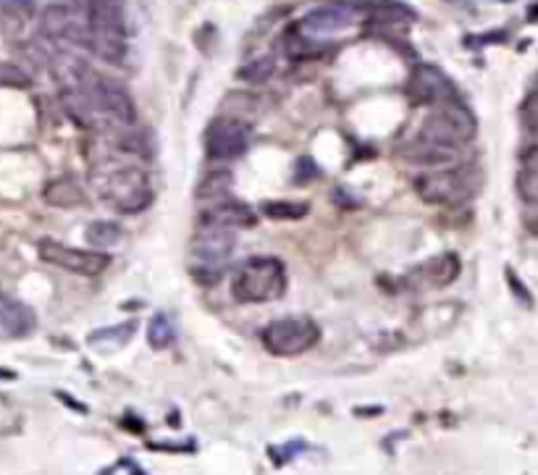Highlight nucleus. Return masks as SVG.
Wrapping results in <instances>:
<instances>
[{
	"mask_svg": "<svg viewBox=\"0 0 538 475\" xmlns=\"http://www.w3.org/2000/svg\"><path fill=\"white\" fill-rule=\"evenodd\" d=\"M92 187L108 208L124 213V216L142 213L153 203V187H150L145 171L132 163L116 161V158H108L103 161V166L92 171Z\"/></svg>",
	"mask_w": 538,
	"mask_h": 475,
	"instance_id": "obj_1",
	"label": "nucleus"
},
{
	"mask_svg": "<svg viewBox=\"0 0 538 475\" xmlns=\"http://www.w3.org/2000/svg\"><path fill=\"white\" fill-rule=\"evenodd\" d=\"M473 137H476V116L468 111V105L460 103V98H449L436 103L415 140L460 155L462 147Z\"/></svg>",
	"mask_w": 538,
	"mask_h": 475,
	"instance_id": "obj_2",
	"label": "nucleus"
},
{
	"mask_svg": "<svg viewBox=\"0 0 538 475\" xmlns=\"http://www.w3.org/2000/svg\"><path fill=\"white\" fill-rule=\"evenodd\" d=\"M287 289V271L279 258L271 255H258V258L247 260L245 266L239 268L231 284V292L239 302H271L281 297Z\"/></svg>",
	"mask_w": 538,
	"mask_h": 475,
	"instance_id": "obj_3",
	"label": "nucleus"
},
{
	"mask_svg": "<svg viewBox=\"0 0 538 475\" xmlns=\"http://www.w3.org/2000/svg\"><path fill=\"white\" fill-rule=\"evenodd\" d=\"M237 247V231L221 226H203L189 245V271L197 281H216L229 266Z\"/></svg>",
	"mask_w": 538,
	"mask_h": 475,
	"instance_id": "obj_4",
	"label": "nucleus"
},
{
	"mask_svg": "<svg viewBox=\"0 0 538 475\" xmlns=\"http://www.w3.org/2000/svg\"><path fill=\"white\" fill-rule=\"evenodd\" d=\"M415 192L428 205H457L465 203L476 192V168L473 166H444L431 168L415 179Z\"/></svg>",
	"mask_w": 538,
	"mask_h": 475,
	"instance_id": "obj_5",
	"label": "nucleus"
},
{
	"mask_svg": "<svg viewBox=\"0 0 538 475\" xmlns=\"http://www.w3.org/2000/svg\"><path fill=\"white\" fill-rule=\"evenodd\" d=\"M321 339V329L310 315H281L263 329V342L271 355L297 357L308 352Z\"/></svg>",
	"mask_w": 538,
	"mask_h": 475,
	"instance_id": "obj_6",
	"label": "nucleus"
},
{
	"mask_svg": "<svg viewBox=\"0 0 538 475\" xmlns=\"http://www.w3.org/2000/svg\"><path fill=\"white\" fill-rule=\"evenodd\" d=\"M37 255L50 266L63 268V271L77 273V276H100L105 268L111 266V258L103 250H82L56 242V239H40L37 242Z\"/></svg>",
	"mask_w": 538,
	"mask_h": 475,
	"instance_id": "obj_7",
	"label": "nucleus"
},
{
	"mask_svg": "<svg viewBox=\"0 0 538 475\" xmlns=\"http://www.w3.org/2000/svg\"><path fill=\"white\" fill-rule=\"evenodd\" d=\"M250 126L237 116H221L205 132V153L210 161H234L250 145Z\"/></svg>",
	"mask_w": 538,
	"mask_h": 475,
	"instance_id": "obj_8",
	"label": "nucleus"
},
{
	"mask_svg": "<svg viewBox=\"0 0 538 475\" xmlns=\"http://www.w3.org/2000/svg\"><path fill=\"white\" fill-rule=\"evenodd\" d=\"M355 24V14L344 6H326L315 8L310 14H305L297 24V32L305 40H318V37L339 35L344 29H350Z\"/></svg>",
	"mask_w": 538,
	"mask_h": 475,
	"instance_id": "obj_9",
	"label": "nucleus"
},
{
	"mask_svg": "<svg viewBox=\"0 0 538 475\" xmlns=\"http://www.w3.org/2000/svg\"><path fill=\"white\" fill-rule=\"evenodd\" d=\"M410 92L420 103H441V100L457 98V90L452 79L439 69V66H431V63H420L413 69V77H410Z\"/></svg>",
	"mask_w": 538,
	"mask_h": 475,
	"instance_id": "obj_10",
	"label": "nucleus"
},
{
	"mask_svg": "<svg viewBox=\"0 0 538 475\" xmlns=\"http://www.w3.org/2000/svg\"><path fill=\"white\" fill-rule=\"evenodd\" d=\"M37 329V315L27 302L14 297H0V336L24 339Z\"/></svg>",
	"mask_w": 538,
	"mask_h": 475,
	"instance_id": "obj_11",
	"label": "nucleus"
},
{
	"mask_svg": "<svg viewBox=\"0 0 538 475\" xmlns=\"http://www.w3.org/2000/svg\"><path fill=\"white\" fill-rule=\"evenodd\" d=\"M200 224L203 226H221V229H247V226L255 224V216H252V210L247 205L237 203V200H221V203H213L203 210V216H200Z\"/></svg>",
	"mask_w": 538,
	"mask_h": 475,
	"instance_id": "obj_12",
	"label": "nucleus"
},
{
	"mask_svg": "<svg viewBox=\"0 0 538 475\" xmlns=\"http://www.w3.org/2000/svg\"><path fill=\"white\" fill-rule=\"evenodd\" d=\"M460 271L462 266L457 255H439V258H431L418 268V284L431 289L449 287L460 276Z\"/></svg>",
	"mask_w": 538,
	"mask_h": 475,
	"instance_id": "obj_13",
	"label": "nucleus"
},
{
	"mask_svg": "<svg viewBox=\"0 0 538 475\" xmlns=\"http://www.w3.org/2000/svg\"><path fill=\"white\" fill-rule=\"evenodd\" d=\"M45 203L53 205V208H79V205H84V189L79 187L77 179L61 176L45 187Z\"/></svg>",
	"mask_w": 538,
	"mask_h": 475,
	"instance_id": "obj_14",
	"label": "nucleus"
},
{
	"mask_svg": "<svg viewBox=\"0 0 538 475\" xmlns=\"http://www.w3.org/2000/svg\"><path fill=\"white\" fill-rule=\"evenodd\" d=\"M134 334H137V321L116 323V326H105V329L92 331L87 336V344L95 347V350H119V347L132 342Z\"/></svg>",
	"mask_w": 538,
	"mask_h": 475,
	"instance_id": "obj_15",
	"label": "nucleus"
},
{
	"mask_svg": "<svg viewBox=\"0 0 538 475\" xmlns=\"http://www.w3.org/2000/svg\"><path fill=\"white\" fill-rule=\"evenodd\" d=\"M518 189L525 200L538 203V145H533L531 150H525L523 168H520L518 176Z\"/></svg>",
	"mask_w": 538,
	"mask_h": 475,
	"instance_id": "obj_16",
	"label": "nucleus"
},
{
	"mask_svg": "<svg viewBox=\"0 0 538 475\" xmlns=\"http://www.w3.org/2000/svg\"><path fill=\"white\" fill-rule=\"evenodd\" d=\"M84 237L90 242V247L95 250H108V247H116L124 237V231H121L119 224H113V221H92L84 231Z\"/></svg>",
	"mask_w": 538,
	"mask_h": 475,
	"instance_id": "obj_17",
	"label": "nucleus"
},
{
	"mask_svg": "<svg viewBox=\"0 0 538 475\" xmlns=\"http://www.w3.org/2000/svg\"><path fill=\"white\" fill-rule=\"evenodd\" d=\"M176 339V326L171 321V315L166 313H155L153 321L147 323V342L153 350H166L171 347Z\"/></svg>",
	"mask_w": 538,
	"mask_h": 475,
	"instance_id": "obj_18",
	"label": "nucleus"
},
{
	"mask_svg": "<svg viewBox=\"0 0 538 475\" xmlns=\"http://www.w3.org/2000/svg\"><path fill=\"white\" fill-rule=\"evenodd\" d=\"M229 189L231 176L224 174V171H216V174H210L208 179H205L203 187L197 189V197H200V200H208V205H213L226 200V197H229Z\"/></svg>",
	"mask_w": 538,
	"mask_h": 475,
	"instance_id": "obj_19",
	"label": "nucleus"
},
{
	"mask_svg": "<svg viewBox=\"0 0 538 475\" xmlns=\"http://www.w3.org/2000/svg\"><path fill=\"white\" fill-rule=\"evenodd\" d=\"M263 213L276 221H297V218L308 216V205L292 203V200H273V203H263Z\"/></svg>",
	"mask_w": 538,
	"mask_h": 475,
	"instance_id": "obj_20",
	"label": "nucleus"
},
{
	"mask_svg": "<svg viewBox=\"0 0 538 475\" xmlns=\"http://www.w3.org/2000/svg\"><path fill=\"white\" fill-rule=\"evenodd\" d=\"M520 116H523V124L528 129V134L533 137V142L538 145V90H533L528 98H525L523 108H520Z\"/></svg>",
	"mask_w": 538,
	"mask_h": 475,
	"instance_id": "obj_21",
	"label": "nucleus"
},
{
	"mask_svg": "<svg viewBox=\"0 0 538 475\" xmlns=\"http://www.w3.org/2000/svg\"><path fill=\"white\" fill-rule=\"evenodd\" d=\"M273 74V61L271 58H258V61H252L250 66L239 71V77L250 79V82H263Z\"/></svg>",
	"mask_w": 538,
	"mask_h": 475,
	"instance_id": "obj_22",
	"label": "nucleus"
},
{
	"mask_svg": "<svg viewBox=\"0 0 538 475\" xmlns=\"http://www.w3.org/2000/svg\"><path fill=\"white\" fill-rule=\"evenodd\" d=\"M0 84H8V87H27L29 77L21 69L11 66V63H0Z\"/></svg>",
	"mask_w": 538,
	"mask_h": 475,
	"instance_id": "obj_23",
	"label": "nucleus"
},
{
	"mask_svg": "<svg viewBox=\"0 0 538 475\" xmlns=\"http://www.w3.org/2000/svg\"><path fill=\"white\" fill-rule=\"evenodd\" d=\"M507 273H510V287L520 294V300L531 302V294H528V289H525V287H520L518 276H515V273H512V271H507Z\"/></svg>",
	"mask_w": 538,
	"mask_h": 475,
	"instance_id": "obj_24",
	"label": "nucleus"
},
{
	"mask_svg": "<svg viewBox=\"0 0 538 475\" xmlns=\"http://www.w3.org/2000/svg\"><path fill=\"white\" fill-rule=\"evenodd\" d=\"M525 229L531 231V234H536L538 237V210L536 213H531V216L525 218Z\"/></svg>",
	"mask_w": 538,
	"mask_h": 475,
	"instance_id": "obj_25",
	"label": "nucleus"
}]
</instances>
